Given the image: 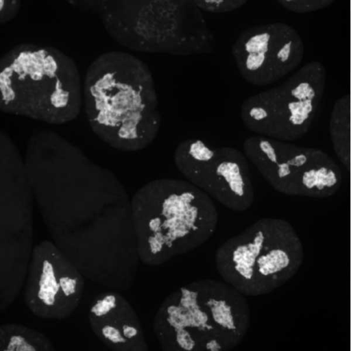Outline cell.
Returning a JSON list of instances; mask_svg holds the SVG:
<instances>
[{
  "mask_svg": "<svg viewBox=\"0 0 351 351\" xmlns=\"http://www.w3.org/2000/svg\"><path fill=\"white\" fill-rule=\"evenodd\" d=\"M24 162L50 240L86 279L129 289L141 261L131 198L114 173L49 130L29 138Z\"/></svg>",
  "mask_w": 351,
  "mask_h": 351,
  "instance_id": "cell-1",
  "label": "cell"
},
{
  "mask_svg": "<svg viewBox=\"0 0 351 351\" xmlns=\"http://www.w3.org/2000/svg\"><path fill=\"white\" fill-rule=\"evenodd\" d=\"M87 121L108 146L136 152L157 136L160 116L147 66L124 51L101 53L88 66L82 88Z\"/></svg>",
  "mask_w": 351,
  "mask_h": 351,
  "instance_id": "cell-2",
  "label": "cell"
},
{
  "mask_svg": "<svg viewBox=\"0 0 351 351\" xmlns=\"http://www.w3.org/2000/svg\"><path fill=\"white\" fill-rule=\"evenodd\" d=\"M131 208L140 261L149 266L201 246L218 222L213 199L186 180L160 178L145 184L131 198Z\"/></svg>",
  "mask_w": 351,
  "mask_h": 351,
  "instance_id": "cell-3",
  "label": "cell"
},
{
  "mask_svg": "<svg viewBox=\"0 0 351 351\" xmlns=\"http://www.w3.org/2000/svg\"><path fill=\"white\" fill-rule=\"evenodd\" d=\"M250 321L245 295L223 280L203 279L163 300L153 330L164 351H226L242 341Z\"/></svg>",
  "mask_w": 351,
  "mask_h": 351,
  "instance_id": "cell-4",
  "label": "cell"
},
{
  "mask_svg": "<svg viewBox=\"0 0 351 351\" xmlns=\"http://www.w3.org/2000/svg\"><path fill=\"white\" fill-rule=\"evenodd\" d=\"M0 110L49 124L79 115L83 103L80 75L62 51L33 43L15 45L0 60Z\"/></svg>",
  "mask_w": 351,
  "mask_h": 351,
  "instance_id": "cell-5",
  "label": "cell"
},
{
  "mask_svg": "<svg viewBox=\"0 0 351 351\" xmlns=\"http://www.w3.org/2000/svg\"><path fill=\"white\" fill-rule=\"evenodd\" d=\"M97 16L108 34L129 49L190 53L205 49L208 35L193 1H72Z\"/></svg>",
  "mask_w": 351,
  "mask_h": 351,
  "instance_id": "cell-6",
  "label": "cell"
},
{
  "mask_svg": "<svg viewBox=\"0 0 351 351\" xmlns=\"http://www.w3.org/2000/svg\"><path fill=\"white\" fill-rule=\"evenodd\" d=\"M304 259L302 241L292 225L263 218L217 250L215 265L223 281L245 296L267 294L289 281Z\"/></svg>",
  "mask_w": 351,
  "mask_h": 351,
  "instance_id": "cell-7",
  "label": "cell"
},
{
  "mask_svg": "<svg viewBox=\"0 0 351 351\" xmlns=\"http://www.w3.org/2000/svg\"><path fill=\"white\" fill-rule=\"evenodd\" d=\"M31 184L24 158L10 136L0 132V309L24 286L33 250Z\"/></svg>",
  "mask_w": 351,
  "mask_h": 351,
  "instance_id": "cell-8",
  "label": "cell"
},
{
  "mask_svg": "<svg viewBox=\"0 0 351 351\" xmlns=\"http://www.w3.org/2000/svg\"><path fill=\"white\" fill-rule=\"evenodd\" d=\"M326 71L318 61L300 67L284 82L245 101L241 117L260 136L292 142L310 130L321 104Z\"/></svg>",
  "mask_w": 351,
  "mask_h": 351,
  "instance_id": "cell-9",
  "label": "cell"
},
{
  "mask_svg": "<svg viewBox=\"0 0 351 351\" xmlns=\"http://www.w3.org/2000/svg\"><path fill=\"white\" fill-rule=\"evenodd\" d=\"M243 147L265 180L282 194L325 198L341 187L340 167L321 149L260 135L246 139Z\"/></svg>",
  "mask_w": 351,
  "mask_h": 351,
  "instance_id": "cell-10",
  "label": "cell"
},
{
  "mask_svg": "<svg viewBox=\"0 0 351 351\" xmlns=\"http://www.w3.org/2000/svg\"><path fill=\"white\" fill-rule=\"evenodd\" d=\"M174 161L186 180L226 208L243 212L252 205L254 189L249 163L240 151L191 138L178 146Z\"/></svg>",
  "mask_w": 351,
  "mask_h": 351,
  "instance_id": "cell-11",
  "label": "cell"
},
{
  "mask_svg": "<svg viewBox=\"0 0 351 351\" xmlns=\"http://www.w3.org/2000/svg\"><path fill=\"white\" fill-rule=\"evenodd\" d=\"M84 276L51 240L34 246L24 283V301L35 316L60 321L78 307Z\"/></svg>",
  "mask_w": 351,
  "mask_h": 351,
  "instance_id": "cell-12",
  "label": "cell"
},
{
  "mask_svg": "<svg viewBox=\"0 0 351 351\" xmlns=\"http://www.w3.org/2000/svg\"><path fill=\"white\" fill-rule=\"evenodd\" d=\"M243 76L255 84H270L294 71L302 61L304 45L291 26L275 23L244 32L233 49Z\"/></svg>",
  "mask_w": 351,
  "mask_h": 351,
  "instance_id": "cell-13",
  "label": "cell"
},
{
  "mask_svg": "<svg viewBox=\"0 0 351 351\" xmlns=\"http://www.w3.org/2000/svg\"><path fill=\"white\" fill-rule=\"evenodd\" d=\"M91 330L114 351H147L139 318L130 303L117 291L99 293L88 310Z\"/></svg>",
  "mask_w": 351,
  "mask_h": 351,
  "instance_id": "cell-14",
  "label": "cell"
},
{
  "mask_svg": "<svg viewBox=\"0 0 351 351\" xmlns=\"http://www.w3.org/2000/svg\"><path fill=\"white\" fill-rule=\"evenodd\" d=\"M51 341L28 326L9 323L0 326V351H54Z\"/></svg>",
  "mask_w": 351,
  "mask_h": 351,
  "instance_id": "cell-15",
  "label": "cell"
},
{
  "mask_svg": "<svg viewBox=\"0 0 351 351\" xmlns=\"http://www.w3.org/2000/svg\"><path fill=\"white\" fill-rule=\"evenodd\" d=\"M287 10L299 14L315 12L330 5L332 0H282L278 1Z\"/></svg>",
  "mask_w": 351,
  "mask_h": 351,
  "instance_id": "cell-16",
  "label": "cell"
},
{
  "mask_svg": "<svg viewBox=\"0 0 351 351\" xmlns=\"http://www.w3.org/2000/svg\"><path fill=\"white\" fill-rule=\"evenodd\" d=\"M193 3L200 11L210 13H224L239 8L243 6L246 1L235 0H199L193 1Z\"/></svg>",
  "mask_w": 351,
  "mask_h": 351,
  "instance_id": "cell-17",
  "label": "cell"
},
{
  "mask_svg": "<svg viewBox=\"0 0 351 351\" xmlns=\"http://www.w3.org/2000/svg\"><path fill=\"white\" fill-rule=\"evenodd\" d=\"M21 8V1L16 0L0 1V23L5 24L12 21Z\"/></svg>",
  "mask_w": 351,
  "mask_h": 351,
  "instance_id": "cell-18",
  "label": "cell"
},
{
  "mask_svg": "<svg viewBox=\"0 0 351 351\" xmlns=\"http://www.w3.org/2000/svg\"><path fill=\"white\" fill-rule=\"evenodd\" d=\"M349 98H350V110H351V60H350V93Z\"/></svg>",
  "mask_w": 351,
  "mask_h": 351,
  "instance_id": "cell-19",
  "label": "cell"
},
{
  "mask_svg": "<svg viewBox=\"0 0 351 351\" xmlns=\"http://www.w3.org/2000/svg\"><path fill=\"white\" fill-rule=\"evenodd\" d=\"M350 350H351V328H350Z\"/></svg>",
  "mask_w": 351,
  "mask_h": 351,
  "instance_id": "cell-20",
  "label": "cell"
},
{
  "mask_svg": "<svg viewBox=\"0 0 351 351\" xmlns=\"http://www.w3.org/2000/svg\"><path fill=\"white\" fill-rule=\"evenodd\" d=\"M350 21H351V1H350Z\"/></svg>",
  "mask_w": 351,
  "mask_h": 351,
  "instance_id": "cell-21",
  "label": "cell"
}]
</instances>
